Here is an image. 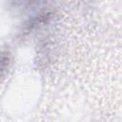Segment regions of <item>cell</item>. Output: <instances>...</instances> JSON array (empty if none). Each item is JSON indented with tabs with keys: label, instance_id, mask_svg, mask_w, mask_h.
Masks as SVG:
<instances>
[{
	"label": "cell",
	"instance_id": "6da1fadb",
	"mask_svg": "<svg viewBox=\"0 0 122 122\" xmlns=\"http://www.w3.org/2000/svg\"><path fill=\"white\" fill-rule=\"evenodd\" d=\"M8 65H9V56L6 53H1L0 54V76L6 71Z\"/></svg>",
	"mask_w": 122,
	"mask_h": 122
}]
</instances>
